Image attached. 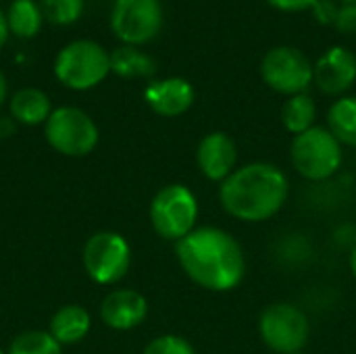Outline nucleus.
<instances>
[{
  "label": "nucleus",
  "mask_w": 356,
  "mask_h": 354,
  "mask_svg": "<svg viewBox=\"0 0 356 354\" xmlns=\"http://www.w3.org/2000/svg\"><path fill=\"white\" fill-rule=\"evenodd\" d=\"M275 8L280 10H290V13H298V10H307L311 8L317 0H269Z\"/></svg>",
  "instance_id": "nucleus-26"
},
{
  "label": "nucleus",
  "mask_w": 356,
  "mask_h": 354,
  "mask_svg": "<svg viewBox=\"0 0 356 354\" xmlns=\"http://www.w3.org/2000/svg\"><path fill=\"white\" fill-rule=\"evenodd\" d=\"M142 354H196V348L192 346L190 340H186L184 336L177 334H163L152 338Z\"/></svg>",
  "instance_id": "nucleus-23"
},
{
  "label": "nucleus",
  "mask_w": 356,
  "mask_h": 354,
  "mask_svg": "<svg viewBox=\"0 0 356 354\" xmlns=\"http://www.w3.org/2000/svg\"><path fill=\"white\" fill-rule=\"evenodd\" d=\"M0 354H6V351H2V348H0Z\"/></svg>",
  "instance_id": "nucleus-32"
},
{
  "label": "nucleus",
  "mask_w": 356,
  "mask_h": 354,
  "mask_svg": "<svg viewBox=\"0 0 356 354\" xmlns=\"http://www.w3.org/2000/svg\"><path fill=\"white\" fill-rule=\"evenodd\" d=\"M356 81V54L344 46L325 50L313 65V83L327 96H344Z\"/></svg>",
  "instance_id": "nucleus-12"
},
{
  "label": "nucleus",
  "mask_w": 356,
  "mask_h": 354,
  "mask_svg": "<svg viewBox=\"0 0 356 354\" xmlns=\"http://www.w3.org/2000/svg\"><path fill=\"white\" fill-rule=\"evenodd\" d=\"M292 354H307L305 351H300V353H292Z\"/></svg>",
  "instance_id": "nucleus-31"
},
{
  "label": "nucleus",
  "mask_w": 356,
  "mask_h": 354,
  "mask_svg": "<svg viewBox=\"0 0 356 354\" xmlns=\"http://www.w3.org/2000/svg\"><path fill=\"white\" fill-rule=\"evenodd\" d=\"M259 336L271 353H300L311 338V321L300 307L273 303L259 315Z\"/></svg>",
  "instance_id": "nucleus-8"
},
{
  "label": "nucleus",
  "mask_w": 356,
  "mask_h": 354,
  "mask_svg": "<svg viewBox=\"0 0 356 354\" xmlns=\"http://www.w3.org/2000/svg\"><path fill=\"white\" fill-rule=\"evenodd\" d=\"M131 244L119 232L102 230L92 234L81 250V265L98 286L119 284L131 269Z\"/></svg>",
  "instance_id": "nucleus-7"
},
{
  "label": "nucleus",
  "mask_w": 356,
  "mask_h": 354,
  "mask_svg": "<svg viewBox=\"0 0 356 354\" xmlns=\"http://www.w3.org/2000/svg\"><path fill=\"white\" fill-rule=\"evenodd\" d=\"M111 71L123 79H142L156 73V61L138 46H119L111 52Z\"/></svg>",
  "instance_id": "nucleus-17"
},
{
  "label": "nucleus",
  "mask_w": 356,
  "mask_h": 354,
  "mask_svg": "<svg viewBox=\"0 0 356 354\" xmlns=\"http://www.w3.org/2000/svg\"><path fill=\"white\" fill-rule=\"evenodd\" d=\"M194 86L184 77L154 79L144 90V100L150 106V111L167 119L188 113L194 104Z\"/></svg>",
  "instance_id": "nucleus-14"
},
{
  "label": "nucleus",
  "mask_w": 356,
  "mask_h": 354,
  "mask_svg": "<svg viewBox=\"0 0 356 354\" xmlns=\"http://www.w3.org/2000/svg\"><path fill=\"white\" fill-rule=\"evenodd\" d=\"M6 354H65L48 330H27L15 336Z\"/></svg>",
  "instance_id": "nucleus-21"
},
{
  "label": "nucleus",
  "mask_w": 356,
  "mask_h": 354,
  "mask_svg": "<svg viewBox=\"0 0 356 354\" xmlns=\"http://www.w3.org/2000/svg\"><path fill=\"white\" fill-rule=\"evenodd\" d=\"M8 31L21 40H29L40 33L44 15L38 2L33 0H13L6 13Z\"/></svg>",
  "instance_id": "nucleus-20"
},
{
  "label": "nucleus",
  "mask_w": 356,
  "mask_h": 354,
  "mask_svg": "<svg viewBox=\"0 0 356 354\" xmlns=\"http://www.w3.org/2000/svg\"><path fill=\"white\" fill-rule=\"evenodd\" d=\"M311 8H313L315 19L319 23H323V25H334L336 17H338V10H340V6L334 0H317Z\"/></svg>",
  "instance_id": "nucleus-25"
},
{
  "label": "nucleus",
  "mask_w": 356,
  "mask_h": 354,
  "mask_svg": "<svg viewBox=\"0 0 356 354\" xmlns=\"http://www.w3.org/2000/svg\"><path fill=\"white\" fill-rule=\"evenodd\" d=\"M48 146L69 159H81L96 150L100 129L96 121L79 106H58L44 123Z\"/></svg>",
  "instance_id": "nucleus-6"
},
{
  "label": "nucleus",
  "mask_w": 356,
  "mask_h": 354,
  "mask_svg": "<svg viewBox=\"0 0 356 354\" xmlns=\"http://www.w3.org/2000/svg\"><path fill=\"white\" fill-rule=\"evenodd\" d=\"M163 27L161 0H115L111 13L113 33L127 46H140L156 38Z\"/></svg>",
  "instance_id": "nucleus-10"
},
{
  "label": "nucleus",
  "mask_w": 356,
  "mask_h": 354,
  "mask_svg": "<svg viewBox=\"0 0 356 354\" xmlns=\"http://www.w3.org/2000/svg\"><path fill=\"white\" fill-rule=\"evenodd\" d=\"M290 163L300 177L309 182H327L342 169L344 150L327 127L315 125L292 138Z\"/></svg>",
  "instance_id": "nucleus-4"
},
{
  "label": "nucleus",
  "mask_w": 356,
  "mask_h": 354,
  "mask_svg": "<svg viewBox=\"0 0 356 354\" xmlns=\"http://www.w3.org/2000/svg\"><path fill=\"white\" fill-rule=\"evenodd\" d=\"M148 217L154 234L167 242H179L194 232L200 217L196 194L186 184H167L150 200Z\"/></svg>",
  "instance_id": "nucleus-3"
},
{
  "label": "nucleus",
  "mask_w": 356,
  "mask_h": 354,
  "mask_svg": "<svg viewBox=\"0 0 356 354\" xmlns=\"http://www.w3.org/2000/svg\"><path fill=\"white\" fill-rule=\"evenodd\" d=\"M111 73V52L98 42L81 38L63 46L54 58V77L69 90L86 92L96 88Z\"/></svg>",
  "instance_id": "nucleus-5"
},
{
  "label": "nucleus",
  "mask_w": 356,
  "mask_h": 354,
  "mask_svg": "<svg viewBox=\"0 0 356 354\" xmlns=\"http://www.w3.org/2000/svg\"><path fill=\"white\" fill-rule=\"evenodd\" d=\"M150 313L146 296L131 288H115L100 303V321L115 332H129L140 328Z\"/></svg>",
  "instance_id": "nucleus-11"
},
{
  "label": "nucleus",
  "mask_w": 356,
  "mask_h": 354,
  "mask_svg": "<svg viewBox=\"0 0 356 354\" xmlns=\"http://www.w3.org/2000/svg\"><path fill=\"white\" fill-rule=\"evenodd\" d=\"M334 27L340 33H356V4H342Z\"/></svg>",
  "instance_id": "nucleus-24"
},
{
  "label": "nucleus",
  "mask_w": 356,
  "mask_h": 354,
  "mask_svg": "<svg viewBox=\"0 0 356 354\" xmlns=\"http://www.w3.org/2000/svg\"><path fill=\"white\" fill-rule=\"evenodd\" d=\"M42 15L52 25H71L83 13V0H40Z\"/></svg>",
  "instance_id": "nucleus-22"
},
{
  "label": "nucleus",
  "mask_w": 356,
  "mask_h": 354,
  "mask_svg": "<svg viewBox=\"0 0 356 354\" xmlns=\"http://www.w3.org/2000/svg\"><path fill=\"white\" fill-rule=\"evenodd\" d=\"M181 271L207 292H232L246 275L242 244L223 227L202 225L175 242Z\"/></svg>",
  "instance_id": "nucleus-1"
},
{
  "label": "nucleus",
  "mask_w": 356,
  "mask_h": 354,
  "mask_svg": "<svg viewBox=\"0 0 356 354\" xmlns=\"http://www.w3.org/2000/svg\"><path fill=\"white\" fill-rule=\"evenodd\" d=\"M348 267H350V273L355 275L356 280V242L355 246L350 248V255H348Z\"/></svg>",
  "instance_id": "nucleus-29"
},
{
  "label": "nucleus",
  "mask_w": 356,
  "mask_h": 354,
  "mask_svg": "<svg viewBox=\"0 0 356 354\" xmlns=\"http://www.w3.org/2000/svg\"><path fill=\"white\" fill-rule=\"evenodd\" d=\"M263 81L280 94H305L313 83V63L309 56L292 46H275L261 61Z\"/></svg>",
  "instance_id": "nucleus-9"
},
{
  "label": "nucleus",
  "mask_w": 356,
  "mask_h": 354,
  "mask_svg": "<svg viewBox=\"0 0 356 354\" xmlns=\"http://www.w3.org/2000/svg\"><path fill=\"white\" fill-rule=\"evenodd\" d=\"M290 182L282 167L267 161L240 165L219 184L221 209L242 223L273 219L288 202Z\"/></svg>",
  "instance_id": "nucleus-2"
},
{
  "label": "nucleus",
  "mask_w": 356,
  "mask_h": 354,
  "mask_svg": "<svg viewBox=\"0 0 356 354\" xmlns=\"http://www.w3.org/2000/svg\"><path fill=\"white\" fill-rule=\"evenodd\" d=\"M8 111H10V117L15 123L35 127V125H44L54 108H52V102L44 90L27 86V88L17 90L10 96Z\"/></svg>",
  "instance_id": "nucleus-16"
},
{
  "label": "nucleus",
  "mask_w": 356,
  "mask_h": 354,
  "mask_svg": "<svg viewBox=\"0 0 356 354\" xmlns=\"http://www.w3.org/2000/svg\"><path fill=\"white\" fill-rule=\"evenodd\" d=\"M8 35H10V31H8V23H6V15L0 10V50L4 48V44H6V40H8Z\"/></svg>",
  "instance_id": "nucleus-27"
},
{
  "label": "nucleus",
  "mask_w": 356,
  "mask_h": 354,
  "mask_svg": "<svg viewBox=\"0 0 356 354\" xmlns=\"http://www.w3.org/2000/svg\"><path fill=\"white\" fill-rule=\"evenodd\" d=\"M342 4H356V0H340Z\"/></svg>",
  "instance_id": "nucleus-30"
},
{
  "label": "nucleus",
  "mask_w": 356,
  "mask_h": 354,
  "mask_svg": "<svg viewBox=\"0 0 356 354\" xmlns=\"http://www.w3.org/2000/svg\"><path fill=\"white\" fill-rule=\"evenodd\" d=\"M92 330V315L81 305H63L48 323L50 336L65 348L79 344Z\"/></svg>",
  "instance_id": "nucleus-15"
},
{
  "label": "nucleus",
  "mask_w": 356,
  "mask_h": 354,
  "mask_svg": "<svg viewBox=\"0 0 356 354\" xmlns=\"http://www.w3.org/2000/svg\"><path fill=\"white\" fill-rule=\"evenodd\" d=\"M6 96H8V81H6V75L0 69V106L6 102Z\"/></svg>",
  "instance_id": "nucleus-28"
},
{
  "label": "nucleus",
  "mask_w": 356,
  "mask_h": 354,
  "mask_svg": "<svg viewBox=\"0 0 356 354\" xmlns=\"http://www.w3.org/2000/svg\"><path fill=\"white\" fill-rule=\"evenodd\" d=\"M327 129L342 146L356 148V96H340L330 106Z\"/></svg>",
  "instance_id": "nucleus-18"
},
{
  "label": "nucleus",
  "mask_w": 356,
  "mask_h": 354,
  "mask_svg": "<svg viewBox=\"0 0 356 354\" xmlns=\"http://www.w3.org/2000/svg\"><path fill=\"white\" fill-rule=\"evenodd\" d=\"M317 121V104L311 94H296L290 96L282 106V123L288 134L298 136L307 129L315 127Z\"/></svg>",
  "instance_id": "nucleus-19"
},
{
  "label": "nucleus",
  "mask_w": 356,
  "mask_h": 354,
  "mask_svg": "<svg viewBox=\"0 0 356 354\" xmlns=\"http://www.w3.org/2000/svg\"><path fill=\"white\" fill-rule=\"evenodd\" d=\"M196 165L209 182L221 184L238 169V144L225 131H211L198 142Z\"/></svg>",
  "instance_id": "nucleus-13"
}]
</instances>
